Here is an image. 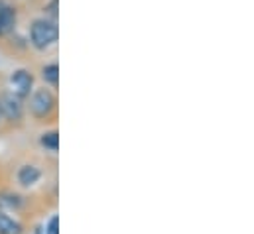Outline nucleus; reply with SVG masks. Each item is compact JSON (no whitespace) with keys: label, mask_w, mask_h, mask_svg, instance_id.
I'll return each mask as SVG.
<instances>
[{"label":"nucleus","mask_w":254,"mask_h":234,"mask_svg":"<svg viewBox=\"0 0 254 234\" xmlns=\"http://www.w3.org/2000/svg\"><path fill=\"white\" fill-rule=\"evenodd\" d=\"M58 38H60V28H58L56 20L38 18V20L32 22V26H30V44L36 50H40V52L50 50L52 46H56Z\"/></svg>","instance_id":"1"},{"label":"nucleus","mask_w":254,"mask_h":234,"mask_svg":"<svg viewBox=\"0 0 254 234\" xmlns=\"http://www.w3.org/2000/svg\"><path fill=\"white\" fill-rule=\"evenodd\" d=\"M56 109V97L50 89H38L30 97V113L34 118H48Z\"/></svg>","instance_id":"2"},{"label":"nucleus","mask_w":254,"mask_h":234,"mask_svg":"<svg viewBox=\"0 0 254 234\" xmlns=\"http://www.w3.org/2000/svg\"><path fill=\"white\" fill-rule=\"evenodd\" d=\"M34 91V77L28 69H16L10 75V93L16 95L18 99H28Z\"/></svg>","instance_id":"3"},{"label":"nucleus","mask_w":254,"mask_h":234,"mask_svg":"<svg viewBox=\"0 0 254 234\" xmlns=\"http://www.w3.org/2000/svg\"><path fill=\"white\" fill-rule=\"evenodd\" d=\"M0 115L8 122H20L24 118V105L22 99H18L12 93H2L0 95Z\"/></svg>","instance_id":"4"},{"label":"nucleus","mask_w":254,"mask_h":234,"mask_svg":"<svg viewBox=\"0 0 254 234\" xmlns=\"http://www.w3.org/2000/svg\"><path fill=\"white\" fill-rule=\"evenodd\" d=\"M18 22V10L10 4L0 6V38H6L14 32Z\"/></svg>","instance_id":"5"},{"label":"nucleus","mask_w":254,"mask_h":234,"mask_svg":"<svg viewBox=\"0 0 254 234\" xmlns=\"http://www.w3.org/2000/svg\"><path fill=\"white\" fill-rule=\"evenodd\" d=\"M40 179H42V172H40V168H36V166L26 164V166H22L20 172H18V181H20V185H24V187H32V185H36Z\"/></svg>","instance_id":"6"},{"label":"nucleus","mask_w":254,"mask_h":234,"mask_svg":"<svg viewBox=\"0 0 254 234\" xmlns=\"http://www.w3.org/2000/svg\"><path fill=\"white\" fill-rule=\"evenodd\" d=\"M24 229L18 221H14L12 217H8L6 213L0 211V234H22Z\"/></svg>","instance_id":"7"},{"label":"nucleus","mask_w":254,"mask_h":234,"mask_svg":"<svg viewBox=\"0 0 254 234\" xmlns=\"http://www.w3.org/2000/svg\"><path fill=\"white\" fill-rule=\"evenodd\" d=\"M42 79L46 81V85L50 87H58L60 85V65L58 63H48L42 67Z\"/></svg>","instance_id":"8"},{"label":"nucleus","mask_w":254,"mask_h":234,"mask_svg":"<svg viewBox=\"0 0 254 234\" xmlns=\"http://www.w3.org/2000/svg\"><path fill=\"white\" fill-rule=\"evenodd\" d=\"M40 144H42L46 150H50V152H58V150H60V134H58L56 130L44 132L42 138H40Z\"/></svg>","instance_id":"9"},{"label":"nucleus","mask_w":254,"mask_h":234,"mask_svg":"<svg viewBox=\"0 0 254 234\" xmlns=\"http://www.w3.org/2000/svg\"><path fill=\"white\" fill-rule=\"evenodd\" d=\"M58 6H60V0H50L46 6H44V12L50 20H56L58 22Z\"/></svg>","instance_id":"10"},{"label":"nucleus","mask_w":254,"mask_h":234,"mask_svg":"<svg viewBox=\"0 0 254 234\" xmlns=\"http://www.w3.org/2000/svg\"><path fill=\"white\" fill-rule=\"evenodd\" d=\"M46 234H60V219L58 217H52L48 227H46Z\"/></svg>","instance_id":"11"},{"label":"nucleus","mask_w":254,"mask_h":234,"mask_svg":"<svg viewBox=\"0 0 254 234\" xmlns=\"http://www.w3.org/2000/svg\"><path fill=\"white\" fill-rule=\"evenodd\" d=\"M4 4H6V2H4V0H0V6H4Z\"/></svg>","instance_id":"12"},{"label":"nucleus","mask_w":254,"mask_h":234,"mask_svg":"<svg viewBox=\"0 0 254 234\" xmlns=\"http://www.w3.org/2000/svg\"><path fill=\"white\" fill-rule=\"evenodd\" d=\"M0 120H2V115H0Z\"/></svg>","instance_id":"13"}]
</instances>
